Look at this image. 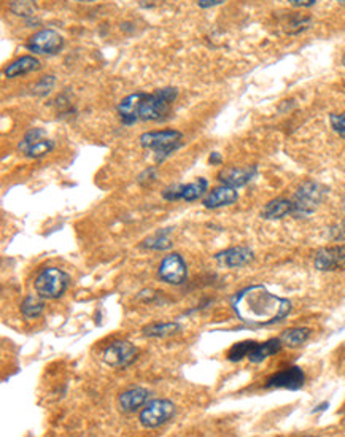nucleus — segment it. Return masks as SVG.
Segmentation results:
<instances>
[{"label":"nucleus","instance_id":"f257e3e1","mask_svg":"<svg viewBox=\"0 0 345 437\" xmlns=\"http://www.w3.org/2000/svg\"><path fill=\"white\" fill-rule=\"evenodd\" d=\"M239 318L250 326H269L282 321L292 310L288 299L269 293L264 286H250L233 300Z\"/></svg>","mask_w":345,"mask_h":437},{"label":"nucleus","instance_id":"f03ea898","mask_svg":"<svg viewBox=\"0 0 345 437\" xmlns=\"http://www.w3.org/2000/svg\"><path fill=\"white\" fill-rule=\"evenodd\" d=\"M178 91L175 88H163L153 94L140 93L137 118L139 121H158L171 112V105L177 99Z\"/></svg>","mask_w":345,"mask_h":437},{"label":"nucleus","instance_id":"7ed1b4c3","mask_svg":"<svg viewBox=\"0 0 345 437\" xmlns=\"http://www.w3.org/2000/svg\"><path fill=\"white\" fill-rule=\"evenodd\" d=\"M182 139L183 134L174 129L152 130V132H145L140 135V145L145 150H150V152L161 154V156H167V154H171L175 150L180 148Z\"/></svg>","mask_w":345,"mask_h":437},{"label":"nucleus","instance_id":"20e7f679","mask_svg":"<svg viewBox=\"0 0 345 437\" xmlns=\"http://www.w3.org/2000/svg\"><path fill=\"white\" fill-rule=\"evenodd\" d=\"M69 274L58 268H47L35 279V291L43 299H58L66 293L69 286Z\"/></svg>","mask_w":345,"mask_h":437},{"label":"nucleus","instance_id":"39448f33","mask_svg":"<svg viewBox=\"0 0 345 437\" xmlns=\"http://www.w3.org/2000/svg\"><path fill=\"white\" fill-rule=\"evenodd\" d=\"M324 196V188L322 185L315 182H307L301 185V188L298 189L296 196H294V213L293 217L304 218L309 217L315 212V209L318 207V204L322 202Z\"/></svg>","mask_w":345,"mask_h":437},{"label":"nucleus","instance_id":"423d86ee","mask_svg":"<svg viewBox=\"0 0 345 437\" xmlns=\"http://www.w3.org/2000/svg\"><path fill=\"white\" fill-rule=\"evenodd\" d=\"M175 415V405L169 399H154L145 404V409L140 412V423L143 428L153 429L167 423Z\"/></svg>","mask_w":345,"mask_h":437},{"label":"nucleus","instance_id":"0eeeda50","mask_svg":"<svg viewBox=\"0 0 345 437\" xmlns=\"http://www.w3.org/2000/svg\"><path fill=\"white\" fill-rule=\"evenodd\" d=\"M64 47V38L53 29H42L34 34L27 42V48L37 54H58Z\"/></svg>","mask_w":345,"mask_h":437},{"label":"nucleus","instance_id":"6e6552de","mask_svg":"<svg viewBox=\"0 0 345 437\" xmlns=\"http://www.w3.org/2000/svg\"><path fill=\"white\" fill-rule=\"evenodd\" d=\"M159 279L166 283L171 285H182L185 280H187L188 269L187 263H185L183 258L177 253L167 255L166 258L163 259L161 265H159Z\"/></svg>","mask_w":345,"mask_h":437},{"label":"nucleus","instance_id":"1a4fd4ad","mask_svg":"<svg viewBox=\"0 0 345 437\" xmlns=\"http://www.w3.org/2000/svg\"><path fill=\"white\" fill-rule=\"evenodd\" d=\"M137 359V349L129 342H115L104 351V361L112 368H128Z\"/></svg>","mask_w":345,"mask_h":437},{"label":"nucleus","instance_id":"9d476101","mask_svg":"<svg viewBox=\"0 0 345 437\" xmlns=\"http://www.w3.org/2000/svg\"><path fill=\"white\" fill-rule=\"evenodd\" d=\"M304 381H306V375H304L302 369L298 368V366H293V368L280 370V373L269 377L266 388H285L296 391L302 388Z\"/></svg>","mask_w":345,"mask_h":437},{"label":"nucleus","instance_id":"9b49d317","mask_svg":"<svg viewBox=\"0 0 345 437\" xmlns=\"http://www.w3.org/2000/svg\"><path fill=\"white\" fill-rule=\"evenodd\" d=\"M345 265V247H329L320 250L315 255V268L318 270H336Z\"/></svg>","mask_w":345,"mask_h":437},{"label":"nucleus","instance_id":"f8f14e48","mask_svg":"<svg viewBox=\"0 0 345 437\" xmlns=\"http://www.w3.org/2000/svg\"><path fill=\"white\" fill-rule=\"evenodd\" d=\"M254 175H257V165H250V167H228L218 174V180L223 185H226V187L237 189L252 182Z\"/></svg>","mask_w":345,"mask_h":437},{"label":"nucleus","instance_id":"ddd939ff","mask_svg":"<svg viewBox=\"0 0 345 437\" xmlns=\"http://www.w3.org/2000/svg\"><path fill=\"white\" fill-rule=\"evenodd\" d=\"M253 259V251L248 247H234L229 250H224L222 253L215 256V261L222 265V268L228 269H237L247 265L250 261Z\"/></svg>","mask_w":345,"mask_h":437},{"label":"nucleus","instance_id":"4468645a","mask_svg":"<svg viewBox=\"0 0 345 437\" xmlns=\"http://www.w3.org/2000/svg\"><path fill=\"white\" fill-rule=\"evenodd\" d=\"M237 199H239V194L236 188L223 185V187L215 188L212 193H209L207 198L202 200V204L206 209H219V207H224V205L234 204Z\"/></svg>","mask_w":345,"mask_h":437},{"label":"nucleus","instance_id":"2eb2a0df","mask_svg":"<svg viewBox=\"0 0 345 437\" xmlns=\"http://www.w3.org/2000/svg\"><path fill=\"white\" fill-rule=\"evenodd\" d=\"M150 393L145 388H131L119 396V407L123 412H136L148 403Z\"/></svg>","mask_w":345,"mask_h":437},{"label":"nucleus","instance_id":"dca6fc26","mask_svg":"<svg viewBox=\"0 0 345 437\" xmlns=\"http://www.w3.org/2000/svg\"><path fill=\"white\" fill-rule=\"evenodd\" d=\"M40 67H42V64H40L37 58L21 56L19 59H16V61H13L12 64H10L7 69H5V77L16 78V77H21V75L35 72V70H38Z\"/></svg>","mask_w":345,"mask_h":437},{"label":"nucleus","instance_id":"f3484780","mask_svg":"<svg viewBox=\"0 0 345 437\" xmlns=\"http://www.w3.org/2000/svg\"><path fill=\"white\" fill-rule=\"evenodd\" d=\"M294 213V204L293 200L287 199H276L271 200L266 207L263 209L261 217L264 220H280L288 217V215Z\"/></svg>","mask_w":345,"mask_h":437},{"label":"nucleus","instance_id":"a211bd4d","mask_svg":"<svg viewBox=\"0 0 345 437\" xmlns=\"http://www.w3.org/2000/svg\"><path fill=\"white\" fill-rule=\"evenodd\" d=\"M139 100H140V93L128 95L126 99H123L118 105V115L121 118L123 124L131 126L134 123L139 121L137 118V110H139Z\"/></svg>","mask_w":345,"mask_h":437},{"label":"nucleus","instance_id":"6ab92c4d","mask_svg":"<svg viewBox=\"0 0 345 437\" xmlns=\"http://www.w3.org/2000/svg\"><path fill=\"white\" fill-rule=\"evenodd\" d=\"M282 345L283 344L280 339H271L264 344H257V346L252 350V353L248 355V359L254 364L263 363V361L269 358V356L278 353L280 349H282Z\"/></svg>","mask_w":345,"mask_h":437},{"label":"nucleus","instance_id":"aec40b11","mask_svg":"<svg viewBox=\"0 0 345 437\" xmlns=\"http://www.w3.org/2000/svg\"><path fill=\"white\" fill-rule=\"evenodd\" d=\"M209 188V182L206 178H198L196 182L189 183V185H182V200H187V202H193V200H198L199 198H202L206 194V191Z\"/></svg>","mask_w":345,"mask_h":437},{"label":"nucleus","instance_id":"412c9836","mask_svg":"<svg viewBox=\"0 0 345 437\" xmlns=\"http://www.w3.org/2000/svg\"><path fill=\"white\" fill-rule=\"evenodd\" d=\"M309 338H311V329L309 328H293L285 331V333L280 335V340H282L283 345L294 349V346L302 345Z\"/></svg>","mask_w":345,"mask_h":437},{"label":"nucleus","instance_id":"4be33fe9","mask_svg":"<svg viewBox=\"0 0 345 437\" xmlns=\"http://www.w3.org/2000/svg\"><path fill=\"white\" fill-rule=\"evenodd\" d=\"M43 310H45V303L40 294L27 296V298L24 299V303L21 304V314L26 316V318H37V316L43 314Z\"/></svg>","mask_w":345,"mask_h":437},{"label":"nucleus","instance_id":"5701e85b","mask_svg":"<svg viewBox=\"0 0 345 437\" xmlns=\"http://www.w3.org/2000/svg\"><path fill=\"white\" fill-rule=\"evenodd\" d=\"M10 12L23 18H32L37 13V3L35 0H10Z\"/></svg>","mask_w":345,"mask_h":437},{"label":"nucleus","instance_id":"b1692460","mask_svg":"<svg viewBox=\"0 0 345 437\" xmlns=\"http://www.w3.org/2000/svg\"><path fill=\"white\" fill-rule=\"evenodd\" d=\"M180 326L177 323H163V324H150L143 329V334L148 338H167L178 331Z\"/></svg>","mask_w":345,"mask_h":437},{"label":"nucleus","instance_id":"393cba45","mask_svg":"<svg viewBox=\"0 0 345 437\" xmlns=\"http://www.w3.org/2000/svg\"><path fill=\"white\" fill-rule=\"evenodd\" d=\"M257 344L258 342H253V340H245V342L233 345L231 350L228 351V359L233 361V363H237V361H242L243 358H248V355L252 353Z\"/></svg>","mask_w":345,"mask_h":437},{"label":"nucleus","instance_id":"a878e982","mask_svg":"<svg viewBox=\"0 0 345 437\" xmlns=\"http://www.w3.org/2000/svg\"><path fill=\"white\" fill-rule=\"evenodd\" d=\"M53 148H54L53 140L45 137L42 140H38L37 143H34L32 147H29L26 152H24V154H26L27 158H42V156H45V154H48L49 152H51Z\"/></svg>","mask_w":345,"mask_h":437},{"label":"nucleus","instance_id":"bb28decb","mask_svg":"<svg viewBox=\"0 0 345 437\" xmlns=\"http://www.w3.org/2000/svg\"><path fill=\"white\" fill-rule=\"evenodd\" d=\"M45 137H47V132H45L43 129H40V128L31 129L26 135H24V139L21 140V143H19V152L24 153L29 147H32L34 143H37L38 140H42Z\"/></svg>","mask_w":345,"mask_h":437},{"label":"nucleus","instance_id":"cd10ccee","mask_svg":"<svg viewBox=\"0 0 345 437\" xmlns=\"http://www.w3.org/2000/svg\"><path fill=\"white\" fill-rule=\"evenodd\" d=\"M167 234H169V229L164 231V233H158L152 239H147V244H145V247L153 248V250H166V248H169V247H171V242H169Z\"/></svg>","mask_w":345,"mask_h":437},{"label":"nucleus","instance_id":"c85d7f7f","mask_svg":"<svg viewBox=\"0 0 345 437\" xmlns=\"http://www.w3.org/2000/svg\"><path fill=\"white\" fill-rule=\"evenodd\" d=\"M329 123H331L334 132H336L339 137L345 139V113H333L331 117H329Z\"/></svg>","mask_w":345,"mask_h":437},{"label":"nucleus","instance_id":"c756f323","mask_svg":"<svg viewBox=\"0 0 345 437\" xmlns=\"http://www.w3.org/2000/svg\"><path fill=\"white\" fill-rule=\"evenodd\" d=\"M53 84H54V77H53V75H48V77H43V78L38 82L37 86H35V93L40 94V95L48 94L49 91H51Z\"/></svg>","mask_w":345,"mask_h":437},{"label":"nucleus","instance_id":"7c9ffc66","mask_svg":"<svg viewBox=\"0 0 345 437\" xmlns=\"http://www.w3.org/2000/svg\"><path fill=\"white\" fill-rule=\"evenodd\" d=\"M331 239L336 242H345V220L331 229Z\"/></svg>","mask_w":345,"mask_h":437},{"label":"nucleus","instance_id":"2f4dec72","mask_svg":"<svg viewBox=\"0 0 345 437\" xmlns=\"http://www.w3.org/2000/svg\"><path fill=\"white\" fill-rule=\"evenodd\" d=\"M224 2H228V0H199V7L212 8V7H217V5H222Z\"/></svg>","mask_w":345,"mask_h":437},{"label":"nucleus","instance_id":"473e14b6","mask_svg":"<svg viewBox=\"0 0 345 437\" xmlns=\"http://www.w3.org/2000/svg\"><path fill=\"white\" fill-rule=\"evenodd\" d=\"M289 3L294 5V7H301V8H309L312 7V5H315V2L317 0H288Z\"/></svg>","mask_w":345,"mask_h":437},{"label":"nucleus","instance_id":"72a5a7b5","mask_svg":"<svg viewBox=\"0 0 345 437\" xmlns=\"http://www.w3.org/2000/svg\"><path fill=\"white\" fill-rule=\"evenodd\" d=\"M210 164H222V156H219V153H212V156H210Z\"/></svg>","mask_w":345,"mask_h":437},{"label":"nucleus","instance_id":"f704fd0d","mask_svg":"<svg viewBox=\"0 0 345 437\" xmlns=\"http://www.w3.org/2000/svg\"><path fill=\"white\" fill-rule=\"evenodd\" d=\"M328 405H329L328 403H323V404H320V405L317 407V409H313V412H320V410H326V409H328Z\"/></svg>","mask_w":345,"mask_h":437},{"label":"nucleus","instance_id":"c9c22d12","mask_svg":"<svg viewBox=\"0 0 345 437\" xmlns=\"http://www.w3.org/2000/svg\"><path fill=\"white\" fill-rule=\"evenodd\" d=\"M77 2H96V0H77Z\"/></svg>","mask_w":345,"mask_h":437},{"label":"nucleus","instance_id":"e433bc0d","mask_svg":"<svg viewBox=\"0 0 345 437\" xmlns=\"http://www.w3.org/2000/svg\"><path fill=\"white\" fill-rule=\"evenodd\" d=\"M339 3H342V5H345V0H337Z\"/></svg>","mask_w":345,"mask_h":437},{"label":"nucleus","instance_id":"4c0bfd02","mask_svg":"<svg viewBox=\"0 0 345 437\" xmlns=\"http://www.w3.org/2000/svg\"><path fill=\"white\" fill-rule=\"evenodd\" d=\"M342 64L345 65V54H344V58H342Z\"/></svg>","mask_w":345,"mask_h":437}]
</instances>
